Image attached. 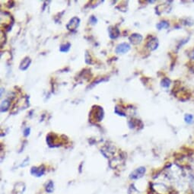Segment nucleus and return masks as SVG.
<instances>
[{"mask_svg": "<svg viewBox=\"0 0 194 194\" xmlns=\"http://www.w3.org/2000/svg\"><path fill=\"white\" fill-rule=\"evenodd\" d=\"M80 25V19L78 17H73L66 25V27L68 31H75Z\"/></svg>", "mask_w": 194, "mask_h": 194, "instance_id": "nucleus-1", "label": "nucleus"}, {"mask_svg": "<svg viewBox=\"0 0 194 194\" xmlns=\"http://www.w3.org/2000/svg\"><path fill=\"white\" fill-rule=\"evenodd\" d=\"M91 112L94 113L95 115H94V119L96 121L98 122H100V121L102 120V119L104 118V110L100 107H96V108H94V107L93 110H91Z\"/></svg>", "mask_w": 194, "mask_h": 194, "instance_id": "nucleus-2", "label": "nucleus"}, {"mask_svg": "<svg viewBox=\"0 0 194 194\" xmlns=\"http://www.w3.org/2000/svg\"><path fill=\"white\" fill-rule=\"evenodd\" d=\"M146 167H140L139 168L136 169L134 171H132V173L130 174V178L131 179H139L142 177L144 175V173H146Z\"/></svg>", "mask_w": 194, "mask_h": 194, "instance_id": "nucleus-3", "label": "nucleus"}, {"mask_svg": "<svg viewBox=\"0 0 194 194\" xmlns=\"http://www.w3.org/2000/svg\"><path fill=\"white\" fill-rule=\"evenodd\" d=\"M130 50V44L126 43H122L119 44L116 48V52L118 54H124Z\"/></svg>", "mask_w": 194, "mask_h": 194, "instance_id": "nucleus-4", "label": "nucleus"}, {"mask_svg": "<svg viewBox=\"0 0 194 194\" xmlns=\"http://www.w3.org/2000/svg\"><path fill=\"white\" fill-rule=\"evenodd\" d=\"M32 174H34V176H37V177H41L44 173L45 172V167L44 166H41L39 167H33L31 168V171Z\"/></svg>", "mask_w": 194, "mask_h": 194, "instance_id": "nucleus-5", "label": "nucleus"}, {"mask_svg": "<svg viewBox=\"0 0 194 194\" xmlns=\"http://www.w3.org/2000/svg\"><path fill=\"white\" fill-rule=\"evenodd\" d=\"M108 32H109L110 37L111 39L117 38L120 35V31L116 27H110L108 28Z\"/></svg>", "mask_w": 194, "mask_h": 194, "instance_id": "nucleus-6", "label": "nucleus"}, {"mask_svg": "<svg viewBox=\"0 0 194 194\" xmlns=\"http://www.w3.org/2000/svg\"><path fill=\"white\" fill-rule=\"evenodd\" d=\"M157 46H158V41H157V39L155 37H152L147 43V47L150 50H156L157 48Z\"/></svg>", "mask_w": 194, "mask_h": 194, "instance_id": "nucleus-7", "label": "nucleus"}, {"mask_svg": "<svg viewBox=\"0 0 194 194\" xmlns=\"http://www.w3.org/2000/svg\"><path fill=\"white\" fill-rule=\"evenodd\" d=\"M129 39H130V41L132 44H138L142 40V36L139 34H132Z\"/></svg>", "mask_w": 194, "mask_h": 194, "instance_id": "nucleus-8", "label": "nucleus"}, {"mask_svg": "<svg viewBox=\"0 0 194 194\" xmlns=\"http://www.w3.org/2000/svg\"><path fill=\"white\" fill-rule=\"evenodd\" d=\"M31 62V59H30L29 57H25V59H23L20 64V69L21 70H27V68L30 66V64Z\"/></svg>", "mask_w": 194, "mask_h": 194, "instance_id": "nucleus-9", "label": "nucleus"}, {"mask_svg": "<svg viewBox=\"0 0 194 194\" xmlns=\"http://www.w3.org/2000/svg\"><path fill=\"white\" fill-rule=\"evenodd\" d=\"M10 107V100L5 99L1 104V112H6Z\"/></svg>", "mask_w": 194, "mask_h": 194, "instance_id": "nucleus-10", "label": "nucleus"}, {"mask_svg": "<svg viewBox=\"0 0 194 194\" xmlns=\"http://www.w3.org/2000/svg\"><path fill=\"white\" fill-rule=\"evenodd\" d=\"M169 27V23L167 21H161L158 24H157L156 25V27H157L158 30L161 29H166Z\"/></svg>", "mask_w": 194, "mask_h": 194, "instance_id": "nucleus-11", "label": "nucleus"}, {"mask_svg": "<svg viewBox=\"0 0 194 194\" xmlns=\"http://www.w3.org/2000/svg\"><path fill=\"white\" fill-rule=\"evenodd\" d=\"M70 47H71V44L69 43H66V44H62V45L60 46V47H59V50L61 51V52H68V50H69V49H70Z\"/></svg>", "mask_w": 194, "mask_h": 194, "instance_id": "nucleus-12", "label": "nucleus"}, {"mask_svg": "<svg viewBox=\"0 0 194 194\" xmlns=\"http://www.w3.org/2000/svg\"><path fill=\"white\" fill-rule=\"evenodd\" d=\"M53 183L50 180V181H49V183H47V186H46V190H47V192H48V193H52V191H53Z\"/></svg>", "mask_w": 194, "mask_h": 194, "instance_id": "nucleus-13", "label": "nucleus"}, {"mask_svg": "<svg viewBox=\"0 0 194 194\" xmlns=\"http://www.w3.org/2000/svg\"><path fill=\"white\" fill-rule=\"evenodd\" d=\"M170 83H171V81H170L168 78H164V79L161 81V85L164 87V88H168V87L170 86Z\"/></svg>", "mask_w": 194, "mask_h": 194, "instance_id": "nucleus-14", "label": "nucleus"}, {"mask_svg": "<svg viewBox=\"0 0 194 194\" xmlns=\"http://www.w3.org/2000/svg\"><path fill=\"white\" fill-rule=\"evenodd\" d=\"M193 116L191 114H187L185 116V121L187 123H191L193 122Z\"/></svg>", "mask_w": 194, "mask_h": 194, "instance_id": "nucleus-15", "label": "nucleus"}, {"mask_svg": "<svg viewBox=\"0 0 194 194\" xmlns=\"http://www.w3.org/2000/svg\"><path fill=\"white\" fill-rule=\"evenodd\" d=\"M90 21H91V23L92 25H95L98 21H97V18H96L94 16H91V18H90Z\"/></svg>", "mask_w": 194, "mask_h": 194, "instance_id": "nucleus-16", "label": "nucleus"}, {"mask_svg": "<svg viewBox=\"0 0 194 194\" xmlns=\"http://www.w3.org/2000/svg\"><path fill=\"white\" fill-rule=\"evenodd\" d=\"M30 134V128H26L25 130V131H24V135H25V136H29Z\"/></svg>", "mask_w": 194, "mask_h": 194, "instance_id": "nucleus-17", "label": "nucleus"}, {"mask_svg": "<svg viewBox=\"0 0 194 194\" xmlns=\"http://www.w3.org/2000/svg\"><path fill=\"white\" fill-rule=\"evenodd\" d=\"M189 56L190 59H194V50H193L189 54Z\"/></svg>", "mask_w": 194, "mask_h": 194, "instance_id": "nucleus-18", "label": "nucleus"}]
</instances>
